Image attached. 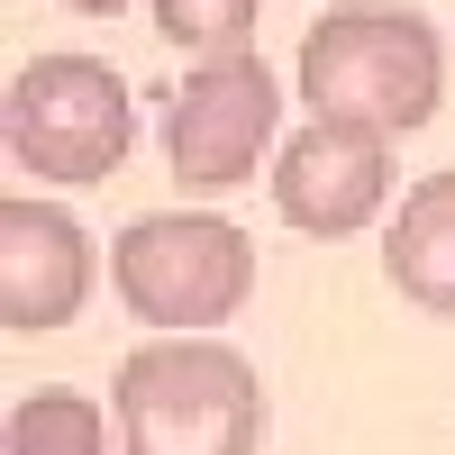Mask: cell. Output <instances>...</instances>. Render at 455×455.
<instances>
[{
  "mask_svg": "<svg viewBox=\"0 0 455 455\" xmlns=\"http://www.w3.org/2000/svg\"><path fill=\"white\" fill-rule=\"evenodd\" d=\"M310 119L328 128H373V137H410L437 119V92H446V36L401 10V0H347L328 10L310 36H300V64H291Z\"/></svg>",
  "mask_w": 455,
  "mask_h": 455,
  "instance_id": "1",
  "label": "cell"
},
{
  "mask_svg": "<svg viewBox=\"0 0 455 455\" xmlns=\"http://www.w3.org/2000/svg\"><path fill=\"white\" fill-rule=\"evenodd\" d=\"M119 437L128 455H255L264 383L228 337H146L119 364Z\"/></svg>",
  "mask_w": 455,
  "mask_h": 455,
  "instance_id": "2",
  "label": "cell"
},
{
  "mask_svg": "<svg viewBox=\"0 0 455 455\" xmlns=\"http://www.w3.org/2000/svg\"><path fill=\"white\" fill-rule=\"evenodd\" d=\"M109 291L156 337H210L219 319L246 310L255 246H246V228L219 219V210H146V219L119 228V246H109Z\"/></svg>",
  "mask_w": 455,
  "mask_h": 455,
  "instance_id": "3",
  "label": "cell"
},
{
  "mask_svg": "<svg viewBox=\"0 0 455 455\" xmlns=\"http://www.w3.org/2000/svg\"><path fill=\"white\" fill-rule=\"evenodd\" d=\"M137 146V100L100 55H36L10 73V156L36 182H109Z\"/></svg>",
  "mask_w": 455,
  "mask_h": 455,
  "instance_id": "4",
  "label": "cell"
},
{
  "mask_svg": "<svg viewBox=\"0 0 455 455\" xmlns=\"http://www.w3.org/2000/svg\"><path fill=\"white\" fill-rule=\"evenodd\" d=\"M283 128V92L264 55H228V64H192L182 92L164 100V156L182 192H237L255 182L264 146Z\"/></svg>",
  "mask_w": 455,
  "mask_h": 455,
  "instance_id": "5",
  "label": "cell"
},
{
  "mask_svg": "<svg viewBox=\"0 0 455 455\" xmlns=\"http://www.w3.org/2000/svg\"><path fill=\"white\" fill-rule=\"evenodd\" d=\"M383 201H392V137H373V128L310 119L274 156V210L300 237H355Z\"/></svg>",
  "mask_w": 455,
  "mask_h": 455,
  "instance_id": "6",
  "label": "cell"
},
{
  "mask_svg": "<svg viewBox=\"0 0 455 455\" xmlns=\"http://www.w3.org/2000/svg\"><path fill=\"white\" fill-rule=\"evenodd\" d=\"M83 300H92L83 219L36 192H10L0 201V328H19V337L64 328V319H83Z\"/></svg>",
  "mask_w": 455,
  "mask_h": 455,
  "instance_id": "7",
  "label": "cell"
},
{
  "mask_svg": "<svg viewBox=\"0 0 455 455\" xmlns=\"http://www.w3.org/2000/svg\"><path fill=\"white\" fill-rule=\"evenodd\" d=\"M383 274L410 310L455 319V173H428L401 192V219L383 237Z\"/></svg>",
  "mask_w": 455,
  "mask_h": 455,
  "instance_id": "8",
  "label": "cell"
},
{
  "mask_svg": "<svg viewBox=\"0 0 455 455\" xmlns=\"http://www.w3.org/2000/svg\"><path fill=\"white\" fill-rule=\"evenodd\" d=\"M10 455H109V410L73 383H36L10 401Z\"/></svg>",
  "mask_w": 455,
  "mask_h": 455,
  "instance_id": "9",
  "label": "cell"
},
{
  "mask_svg": "<svg viewBox=\"0 0 455 455\" xmlns=\"http://www.w3.org/2000/svg\"><path fill=\"white\" fill-rule=\"evenodd\" d=\"M156 36L192 64L255 55V0H156Z\"/></svg>",
  "mask_w": 455,
  "mask_h": 455,
  "instance_id": "10",
  "label": "cell"
},
{
  "mask_svg": "<svg viewBox=\"0 0 455 455\" xmlns=\"http://www.w3.org/2000/svg\"><path fill=\"white\" fill-rule=\"evenodd\" d=\"M64 10H83V19H109V10H128V0H64Z\"/></svg>",
  "mask_w": 455,
  "mask_h": 455,
  "instance_id": "11",
  "label": "cell"
}]
</instances>
